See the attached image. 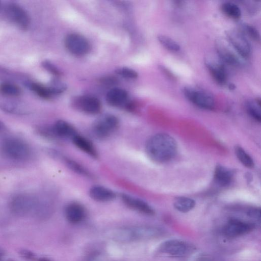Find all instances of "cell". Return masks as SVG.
<instances>
[{
  "mask_svg": "<svg viewBox=\"0 0 261 261\" xmlns=\"http://www.w3.org/2000/svg\"><path fill=\"white\" fill-rule=\"evenodd\" d=\"M148 156L158 163L169 161L176 155L177 144L175 139L166 133H159L151 137L146 144Z\"/></svg>",
  "mask_w": 261,
  "mask_h": 261,
  "instance_id": "1",
  "label": "cell"
},
{
  "mask_svg": "<svg viewBox=\"0 0 261 261\" xmlns=\"http://www.w3.org/2000/svg\"><path fill=\"white\" fill-rule=\"evenodd\" d=\"M161 229L155 226L139 225L113 228L107 232L109 239L120 243L149 240L160 236Z\"/></svg>",
  "mask_w": 261,
  "mask_h": 261,
  "instance_id": "2",
  "label": "cell"
},
{
  "mask_svg": "<svg viewBox=\"0 0 261 261\" xmlns=\"http://www.w3.org/2000/svg\"><path fill=\"white\" fill-rule=\"evenodd\" d=\"M37 199L27 194H18L14 196L10 202L13 213L20 216H24L35 212H42L48 214L51 211L52 206L49 203L39 204Z\"/></svg>",
  "mask_w": 261,
  "mask_h": 261,
  "instance_id": "3",
  "label": "cell"
},
{
  "mask_svg": "<svg viewBox=\"0 0 261 261\" xmlns=\"http://www.w3.org/2000/svg\"><path fill=\"white\" fill-rule=\"evenodd\" d=\"M1 147L3 154L11 160H25L31 154V148L28 144L17 138L5 139L3 141Z\"/></svg>",
  "mask_w": 261,
  "mask_h": 261,
  "instance_id": "4",
  "label": "cell"
},
{
  "mask_svg": "<svg viewBox=\"0 0 261 261\" xmlns=\"http://www.w3.org/2000/svg\"><path fill=\"white\" fill-rule=\"evenodd\" d=\"M119 124V121L116 116L110 114H103L94 122L91 132L95 138L105 139L116 130Z\"/></svg>",
  "mask_w": 261,
  "mask_h": 261,
  "instance_id": "5",
  "label": "cell"
},
{
  "mask_svg": "<svg viewBox=\"0 0 261 261\" xmlns=\"http://www.w3.org/2000/svg\"><path fill=\"white\" fill-rule=\"evenodd\" d=\"M185 97L197 107L206 110L213 109L215 101L208 92L193 86H186L182 89Z\"/></svg>",
  "mask_w": 261,
  "mask_h": 261,
  "instance_id": "6",
  "label": "cell"
},
{
  "mask_svg": "<svg viewBox=\"0 0 261 261\" xmlns=\"http://www.w3.org/2000/svg\"><path fill=\"white\" fill-rule=\"evenodd\" d=\"M226 35L227 42L242 58H247L250 56L251 51L250 44L242 32L229 30L226 32Z\"/></svg>",
  "mask_w": 261,
  "mask_h": 261,
  "instance_id": "7",
  "label": "cell"
},
{
  "mask_svg": "<svg viewBox=\"0 0 261 261\" xmlns=\"http://www.w3.org/2000/svg\"><path fill=\"white\" fill-rule=\"evenodd\" d=\"M6 12L8 18L19 29L25 30L30 24V18L28 12L21 6L16 3L9 4Z\"/></svg>",
  "mask_w": 261,
  "mask_h": 261,
  "instance_id": "8",
  "label": "cell"
},
{
  "mask_svg": "<svg viewBox=\"0 0 261 261\" xmlns=\"http://www.w3.org/2000/svg\"><path fill=\"white\" fill-rule=\"evenodd\" d=\"M65 45L67 50L75 56H83L90 50V45L87 39L78 34H70L64 40Z\"/></svg>",
  "mask_w": 261,
  "mask_h": 261,
  "instance_id": "9",
  "label": "cell"
},
{
  "mask_svg": "<svg viewBox=\"0 0 261 261\" xmlns=\"http://www.w3.org/2000/svg\"><path fill=\"white\" fill-rule=\"evenodd\" d=\"M216 50L221 61L229 65L239 66L243 64L242 58L227 42L218 40L216 44Z\"/></svg>",
  "mask_w": 261,
  "mask_h": 261,
  "instance_id": "10",
  "label": "cell"
},
{
  "mask_svg": "<svg viewBox=\"0 0 261 261\" xmlns=\"http://www.w3.org/2000/svg\"><path fill=\"white\" fill-rule=\"evenodd\" d=\"M72 103L76 109L89 114H98L101 109L100 100L93 96L83 95L76 97L73 99Z\"/></svg>",
  "mask_w": 261,
  "mask_h": 261,
  "instance_id": "11",
  "label": "cell"
},
{
  "mask_svg": "<svg viewBox=\"0 0 261 261\" xmlns=\"http://www.w3.org/2000/svg\"><path fill=\"white\" fill-rule=\"evenodd\" d=\"M252 223L237 219L229 220L224 226V234L229 238H234L246 234L254 228Z\"/></svg>",
  "mask_w": 261,
  "mask_h": 261,
  "instance_id": "12",
  "label": "cell"
},
{
  "mask_svg": "<svg viewBox=\"0 0 261 261\" xmlns=\"http://www.w3.org/2000/svg\"><path fill=\"white\" fill-rule=\"evenodd\" d=\"M159 252L172 257H182L189 250V247L185 242L172 239L163 242L159 247Z\"/></svg>",
  "mask_w": 261,
  "mask_h": 261,
  "instance_id": "13",
  "label": "cell"
},
{
  "mask_svg": "<svg viewBox=\"0 0 261 261\" xmlns=\"http://www.w3.org/2000/svg\"><path fill=\"white\" fill-rule=\"evenodd\" d=\"M205 64L211 75L215 81L219 84H224L227 80L225 68L220 59L208 58Z\"/></svg>",
  "mask_w": 261,
  "mask_h": 261,
  "instance_id": "14",
  "label": "cell"
},
{
  "mask_svg": "<svg viewBox=\"0 0 261 261\" xmlns=\"http://www.w3.org/2000/svg\"><path fill=\"white\" fill-rule=\"evenodd\" d=\"M121 198L124 204L132 210L148 216L154 214L152 207L140 198L125 193L121 194Z\"/></svg>",
  "mask_w": 261,
  "mask_h": 261,
  "instance_id": "15",
  "label": "cell"
},
{
  "mask_svg": "<svg viewBox=\"0 0 261 261\" xmlns=\"http://www.w3.org/2000/svg\"><path fill=\"white\" fill-rule=\"evenodd\" d=\"M64 214L67 220L70 223L76 224L82 222L86 216L84 206L77 202H71L66 205Z\"/></svg>",
  "mask_w": 261,
  "mask_h": 261,
  "instance_id": "16",
  "label": "cell"
},
{
  "mask_svg": "<svg viewBox=\"0 0 261 261\" xmlns=\"http://www.w3.org/2000/svg\"><path fill=\"white\" fill-rule=\"evenodd\" d=\"M53 139H72L77 133L74 127L68 122L59 120L50 126Z\"/></svg>",
  "mask_w": 261,
  "mask_h": 261,
  "instance_id": "17",
  "label": "cell"
},
{
  "mask_svg": "<svg viewBox=\"0 0 261 261\" xmlns=\"http://www.w3.org/2000/svg\"><path fill=\"white\" fill-rule=\"evenodd\" d=\"M127 98V92L118 88L111 89L106 95L107 102L113 107L125 106Z\"/></svg>",
  "mask_w": 261,
  "mask_h": 261,
  "instance_id": "18",
  "label": "cell"
},
{
  "mask_svg": "<svg viewBox=\"0 0 261 261\" xmlns=\"http://www.w3.org/2000/svg\"><path fill=\"white\" fill-rule=\"evenodd\" d=\"M90 196L99 202H108L114 199L116 193L112 190L101 186H94L89 190Z\"/></svg>",
  "mask_w": 261,
  "mask_h": 261,
  "instance_id": "19",
  "label": "cell"
},
{
  "mask_svg": "<svg viewBox=\"0 0 261 261\" xmlns=\"http://www.w3.org/2000/svg\"><path fill=\"white\" fill-rule=\"evenodd\" d=\"M73 143L80 150L93 158L98 157L97 151L92 142L86 138L77 134L71 139Z\"/></svg>",
  "mask_w": 261,
  "mask_h": 261,
  "instance_id": "20",
  "label": "cell"
},
{
  "mask_svg": "<svg viewBox=\"0 0 261 261\" xmlns=\"http://www.w3.org/2000/svg\"><path fill=\"white\" fill-rule=\"evenodd\" d=\"M214 177L215 182L218 185L225 187L231 182L233 173L228 168L219 165L215 168Z\"/></svg>",
  "mask_w": 261,
  "mask_h": 261,
  "instance_id": "21",
  "label": "cell"
},
{
  "mask_svg": "<svg viewBox=\"0 0 261 261\" xmlns=\"http://www.w3.org/2000/svg\"><path fill=\"white\" fill-rule=\"evenodd\" d=\"M173 205L177 211L182 213H186L193 208L195 202L193 199L190 198L179 197L175 199Z\"/></svg>",
  "mask_w": 261,
  "mask_h": 261,
  "instance_id": "22",
  "label": "cell"
},
{
  "mask_svg": "<svg viewBox=\"0 0 261 261\" xmlns=\"http://www.w3.org/2000/svg\"><path fill=\"white\" fill-rule=\"evenodd\" d=\"M260 99L248 100L246 103V109L248 114L255 120L260 122L261 120Z\"/></svg>",
  "mask_w": 261,
  "mask_h": 261,
  "instance_id": "23",
  "label": "cell"
},
{
  "mask_svg": "<svg viewBox=\"0 0 261 261\" xmlns=\"http://www.w3.org/2000/svg\"><path fill=\"white\" fill-rule=\"evenodd\" d=\"M221 10L226 16L233 19H238L241 15L240 7L232 2L223 3L221 5Z\"/></svg>",
  "mask_w": 261,
  "mask_h": 261,
  "instance_id": "24",
  "label": "cell"
},
{
  "mask_svg": "<svg viewBox=\"0 0 261 261\" xmlns=\"http://www.w3.org/2000/svg\"><path fill=\"white\" fill-rule=\"evenodd\" d=\"M63 159L67 166L74 172L84 176L92 177L91 173L79 163L67 157H63Z\"/></svg>",
  "mask_w": 261,
  "mask_h": 261,
  "instance_id": "25",
  "label": "cell"
},
{
  "mask_svg": "<svg viewBox=\"0 0 261 261\" xmlns=\"http://www.w3.org/2000/svg\"><path fill=\"white\" fill-rule=\"evenodd\" d=\"M26 85L28 88L41 98L48 99L53 96L48 87L37 83H28Z\"/></svg>",
  "mask_w": 261,
  "mask_h": 261,
  "instance_id": "26",
  "label": "cell"
},
{
  "mask_svg": "<svg viewBox=\"0 0 261 261\" xmlns=\"http://www.w3.org/2000/svg\"><path fill=\"white\" fill-rule=\"evenodd\" d=\"M234 152L238 160L244 166L249 168L254 166L252 159L241 147L236 146Z\"/></svg>",
  "mask_w": 261,
  "mask_h": 261,
  "instance_id": "27",
  "label": "cell"
},
{
  "mask_svg": "<svg viewBox=\"0 0 261 261\" xmlns=\"http://www.w3.org/2000/svg\"><path fill=\"white\" fill-rule=\"evenodd\" d=\"M0 92L6 96H17L21 94V89L14 84L4 83L0 85Z\"/></svg>",
  "mask_w": 261,
  "mask_h": 261,
  "instance_id": "28",
  "label": "cell"
},
{
  "mask_svg": "<svg viewBox=\"0 0 261 261\" xmlns=\"http://www.w3.org/2000/svg\"><path fill=\"white\" fill-rule=\"evenodd\" d=\"M158 39L160 43L167 49L172 51H177L180 46L175 40L165 35H159Z\"/></svg>",
  "mask_w": 261,
  "mask_h": 261,
  "instance_id": "29",
  "label": "cell"
},
{
  "mask_svg": "<svg viewBox=\"0 0 261 261\" xmlns=\"http://www.w3.org/2000/svg\"><path fill=\"white\" fill-rule=\"evenodd\" d=\"M243 32L247 35L252 39L257 41L260 40V36L258 31L254 27L246 23L241 24Z\"/></svg>",
  "mask_w": 261,
  "mask_h": 261,
  "instance_id": "30",
  "label": "cell"
},
{
  "mask_svg": "<svg viewBox=\"0 0 261 261\" xmlns=\"http://www.w3.org/2000/svg\"><path fill=\"white\" fill-rule=\"evenodd\" d=\"M115 72L125 78L136 79L138 77V73L133 69L127 67H121L116 70Z\"/></svg>",
  "mask_w": 261,
  "mask_h": 261,
  "instance_id": "31",
  "label": "cell"
},
{
  "mask_svg": "<svg viewBox=\"0 0 261 261\" xmlns=\"http://www.w3.org/2000/svg\"><path fill=\"white\" fill-rule=\"evenodd\" d=\"M42 66L48 72L55 75H60L61 72L60 70L49 61H44L42 62Z\"/></svg>",
  "mask_w": 261,
  "mask_h": 261,
  "instance_id": "32",
  "label": "cell"
},
{
  "mask_svg": "<svg viewBox=\"0 0 261 261\" xmlns=\"http://www.w3.org/2000/svg\"><path fill=\"white\" fill-rule=\"evenodd\" d=\"M1 109L4 111L14 114H24L25 111L22 109H20L16 106H14L12 104L4 103L1 106Z\"/></svg>",
  "mask_w": 261,
  "mask_h": 261,
  "instance_id": "33",
  "label": "cell"
},
{
  "mask_svg": "<svg viewBox=\"0 0 261 261\" xmlns=\"http://www.w3.org/2000/svg\"><path fill=\"white\" fill-rule=\"evenodd\" d=\"M248 215L250 217L256 220H259L260 218V210L257 209L250 210L249 211H248Z\"/></svg>",
  "mask_w": 261,
  "mask_h": 261,
  "instance_id": "34",
  "label": "cell"
},
{
  "mask_svg": "<svg viewBox=\"0 0 261 261\" xmlns=\"http://www.w3.org/2000/svg\"><path fill=\"white\" fill-rule=\"evenodd\" d=\"M197 261H212V260L207 257H203L199 258Z\"/></svg>",
  "mask_w": 261,
  "mask_h": 261,
  "instance_id": "35",
  "label": "cell"
},
{
  "mask_svg": "<svg viewBox=\"0 0 261 261\" xmlns=\"http://www.w3.org/2000/svg\"><path fill=\"white\" fill-rule=\"evenodd\" d=\"M4 128L3 124L0 121V131H1Z\"/></svg>",
  "mask_w": 261,
  "mask_h": 261,
  "instance_id": "36",
  "label": "cell"
}]
</instances>
